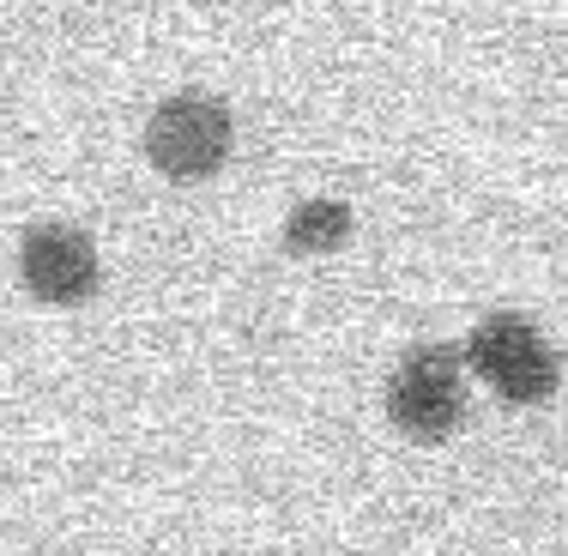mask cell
<instances>
[{
	"instance_id": "obj_1",
	"label": "cell",
	"mask_w": 568,
	"mask_h": 556,
	"mask_svg": "<svg viewBox=\"0 0 568 556\" xmlns=\"http://www.w3.org/2000/svg\"><path fill=\"white\" fill-rule=\"evenodd\" d=\"M230 110L219 98H206V91H175L152 110L145 121V158H152V170L175 175V182H200V175H212L230 158Z\"/></svg>"
},
{
	"instance_id": "obj_2",
	"label": "cell",
	"mask_w": 568,
	"mask_h": 556,
	"mask_svg": "<svg viewBox=\"0 0 568 556\" xmlns=\"http://www.w3.org/2000/svg\"><path fill=\"white\" fill-rule=\"evenodd\" d=\"M387 417L412 442H442L466 417V363L454 345H424L387 382Z\"/></svg>"
},
{
	"instance_id": "obj_3",
	"label": "cell",
	"mask_w": 568,
	"mask_h": 556,
	"mask_svg": "<svg viewBox=\"0 0 568 556\" xmlns=\"http://www.w3.org/2000/svg\"><path fill=\"white\" fill-rule=\"evenodd\" d=\"M471 370L484 375L508 405H538L557 387V351L538 338L532 321L520 315H490L471 333Z\"/></svg>"
},
{
	"instance_id": "obj_4",
	"label": "cell",
	"mask_w": 568,
	"mask_h": 556,
	"mask_svg": "<svg viewBox=\"0 0 568 556\" xmlns=\"http://www.w3.org/2000/svg\"><path fill=\"white\" fill-rule=\"evenodd\" d=\"M19 279L31 296L73 309L98 291V249H91V236L73 224H37V230H24V242H19Z\"/></svg>"
},
{
	"instance_id": "obj_5",
	"label": "cell",
	"mask_w": 568,
	"mask_h": 556,
	"mask_svg": "<svg viewBox=\"0 0 568 556\" xmlns=\"http://www.w3.org/2000/svg\"><path fill=\"white\" fill-rule=\"evenodd\" d=\"M351 236V212L339 200H303V206L284 219V249L296 254H327Z\"/></svg>"
}]
</instances>
